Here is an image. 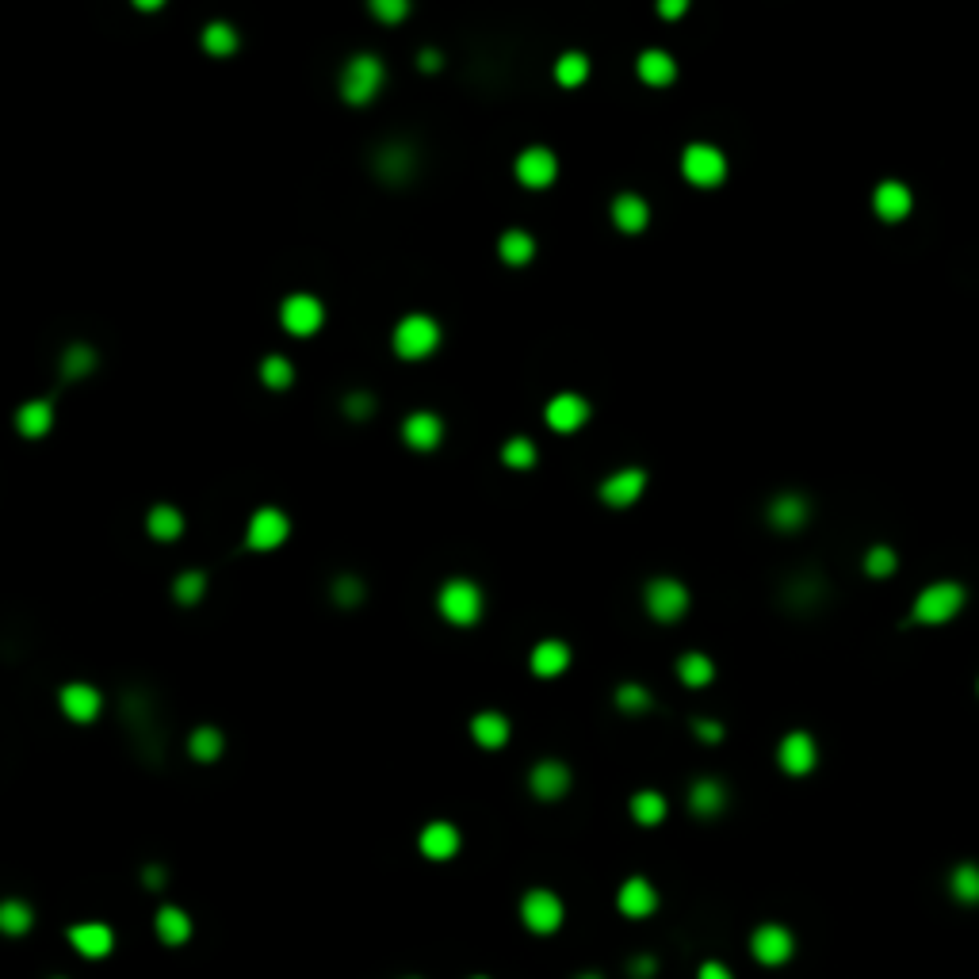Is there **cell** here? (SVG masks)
Segmentation results:
<instances>
[{
	"label": "cell",
	"instance_id": "obj_1",
	"mask_svg": "<svg viewBox=\"0 0 979 979\" xmlns=\"http://www.w3.org/2000/svg\"><path fill=\"white\" fill-rule=\"evenodd\" d=\"M964 601H968V589L960 586V582H953V578L930 582V586L914 597L911 620L914 624H949L964 609Z\"/></svg>",
	"mask_w": 979,
	"mask_h": 979
},
{
	"label": "cell",
	"instance_id": "obj_2",
	"mask_svg": "<svg viewBox=\"0 0 979 979\" xmlns=\"http://www.w3.org/2000/svg\"><path fill=\"white\" fill-rule=\"evenodd\" d=\"M383 81H387L383 62H379L375 54H356V58H349L345 69H341V96H345L349 104H371V100L379 96Z\"/></svg>",
	"mask_w": 979,
	"mask_h": 979
},
{
	"label": "cell",
	"instance_id": "obj_3",
	"mask_svg": "<svg viewBox=\"0 0 979 979\" xmlns=\"http://www.w3.org/2000/svg\"><path fill=\"white\" fill-rule=\"evenodd\" d=\"M436 605H440V616H444L448 624L471 628V624L482 616V589L475 586V582H467V578H452V582H444Z\"/></svg>",
	"mask_w": 979,
	"mask_h": 979
},
{
	"label": "cell",
	"instance_id": "obj_4",
	"mask_svg": "<svg viewBox=\"0 0 979 979\" xmlns=\"http://www.w3.org/2000/svg\"><path fill=\"white\" fill-rule=\"evenodd\" d=\"M440 345V326L429 314H410L394 326V352L402 360H425Z\"/></svg>",
	"mask_w": 979,
	"mask_h": 979
},
{
	"label": "cell",
	"instance_id": "obj_5",
	"mask_svg": "<svg viewBox=\"0 0 979 979\" xmlns=\"http://www.w3.org/2000/svg\"><path fill=\"white\" fill-rule=\"evenodd\" d=\"M681 173L697 188H716L727 176V157H723V150L708 146V142H693L689 150L681 153Z\"/></svg>",
	"mask_w": 979,
	"mask_h": 979
},
{
	"label": "cell",
	"instance_id": "obj_6",
	"mask_svg": "<svg viewBox=\"0 0 979 979\" xmlns=\"http://www.w3.org/2000/svg\"><path fill=\"white\" fill-rule=\"evenodd\" d=\"M643 601H647V612L662 624H674L689 612V589L681 586L677 578H651L647 589H643Z\"/></svg>",
	"mask_w": 979,
	"mask_h": 979
},
{
	"label": "cell",
	"instance_id": "obj_7",
	"mask_svg": "<svg viewBox=\"0 0 979 979\" xmlns=\"http://www.w3.org/2000/svg\"><path fill=\"white\" fill-rule=\"evenodd\" d=\"M521 918L532 934H555L563 926V899L547 888H532L521 899Z\"/></svg>",
	"mask_w": 979,
	"mask_h": 979
},
{
	"label": "cell",
	"instance_id": "obj_8",
	"mask_svg": "<svg viewBox=\"0 0 979 979\" xmlns=\"http://www.w3.org/2000/svg\"><path fill=\"white\" fill-rule=\"evenodd\" d=\"M280 322L287 333H295V337H310V333H318L322 322H326V306L318 303L314 295H287L280 306Z\"/></svg>",
	"mask_w": 979,
	"mask_h": 979
},
{
	"label": "cell",
	"instance_id": "obj_9",
	"mask_svg": "<svg viewBox=\"0 0 979 979\" xmlns=\"http://www.w3.org/2000/svg\"><path fill=\"white\" fill-rule=\"evenodd\" d=\"M750 953H754V960L765 964V968H781L784 960L796 953V937H792V930L769 922V926H758V930H754Z\"/></svg>",
	"mask_w": 979,
	"mask_h": 979
},
{
	"label": "cell",
	"instance_id": "obj_10",
	"mask_svg": "<svg viewBox=\"0 0 979 979\" xmlns=\"http://www.w3.org/2000/svg\"><path fill=\"white\" fill-rule=\"evenodd\" d=\"M513 173H517V180H521L524 188L540 192V188H551V184H555L559 161H555V153L544 150V146H528V150H521V157H517Z\"/></svg>",
	"mask_w": 979,
	"mask_h": 979
},
{
	"label": "cell",
	"instance_id": "obj_11",
	"mask_svg": "<svg viewBox=\"0 0 979 979\" xmlns=\"http://www.w3.org/2000/svg\"><path fill=\"white\" fill-rule=\"evenodd\" d=\"M287 532H291V521L283 517L280 509H257L253 513V521H249V532H245V544L253 547V551H276V547L287 540Z\"/></svg>",
	"mask_w": 979,
	"mask_h": 979
},
{
	"label": "cell",
	"instance_id": "obj_12",
	"mask_svg": "<svg viewBox=\"0 0 979 979\" xmlns=\"http://www.w3.org/2000/svg\"><path fill=\"white\" fill-rule=\"evenodd\" d=\"M777 762H781V769L788 777H807L819 765V746H815V739L807 731H792V735H784L781 750H777Z\"/></svg>",
	"mask_w": 979,
	"mask_h": 979
},
{
	"label": "cell",
	"instance_id": "obj_13",
	"mask_svg": "<svg viewBox=\"0 0 979 979\" xmlns=\"http://www.w3.org/2000/svg\"><path fill=\"white\" fill-rule=\"evenodd\" d=\"M544 421L555 429V433H578L582 425L589 421V402L582 394H555L547 402Z\"/></svg>",
	"mask_w": 979,
	"mask_h": 979
},
{
	"label": "cell",
	"instance_id": "obj_14",
	"mask_svg": "<svg viewBox=\"0 0 979 979\" xmlns=\"http://www.w3.org/2000/svg\"><path fill=\"white\" fill-rule=\"evenodd\" d=\"M872 211L884 218V222H903L914 211V192L903 180H884L872 192Z\"/></svg>",
	"mask_w": 979,
	"mask_h": 979
},
{
	"label": "cell",
	"instance_id": "obj_15",
	"mask_svg": "<svg viewBox=\"0 0 979 979\" xmlns=\"http://www.w3.org/2000/svg\"><path fill=\"white\" fill-rule=\"evenodd\" d=\"M402 440L414 448V452H433L436 444L444 440V421L429 410H417V414L406 417V425H402Z\"/></svg>",
	"mask_w": 979,
	"mask_h": 979
},
{
	"label": "cell",
	"instance_id": "obj_16",
	"mask_svg": "<svg viewBox=\"0 0 979 979\" xmlns=\"http://www.w3.org/2000/svg\"><path fill=\"white\" fill-rule=\"evenodd\" d=\"M643 490H647V475L639 467H624V471H616V475L601 482V498H605V505H616V509L631 505Z\"/></svg>",
	"mask_w": 979,
	"mask_h": 979
},
{
	"label": "cell",
	"instance_id": "obj_17",
	"mask_svg": "<svg viewBox=\"0 0 979 979\" xmlns=\"http://www.w3.org/2000/svg\"><path fill=\"white\" fill-rule=\"evenodd\" d=\"M58 704H62V712H66L69 719H77V723H88V719L100 716V704H104V697H100V689H92V685H81V681H73V685H66V689L58 693Z\"/></svg>",
	"mask_w": 979,
	"mask_h": 979
},
{
	"label": "cell",
	"instance_id": "obj_18",
	"mask_svg": "<svg viewBox=\"0 0 979 979\" xmlns=\"http://www.w3.org/2000/svg\"><path fill=\"white\" fill-rule=\"evenodd\" d=\"M616 903H620V911L628 914V918H647V914H654V907H658V892H654L651 880L631 876V880H624Z\"/></svg>",
	"mask_w": 979,
	"mask_h": 979
},
{
	"label": "cell",
	"instance_id": "obj_19",
	"mask_svg": "<svg viewBox=\"0 0 979 979\" xmlns=\"http://www.w3.org/2000/svg\"><path fill=\"white\" fill-rule=\"evenodd\" d=\"M69 941H73V949L81 953V957H108L111 945H115V937L104 922H81V926H73L69 930Z\"/></svg>",
	"mask_w": 979,
	"mask_h": 979
},
{
	"label": "cell",
	"instance_id": "obj_20",
	"mask_svg": "<svg viewBox=\"0 0 979 979\" xmlns=\"http://www.w3.org/2000/svg\"><path fill=\"white\" fill-rule=\"evenodd\" d=\"M417 846H421V853L429 861H448V857H456L459 849V830L452 823H429V827L421 830Z\"/></svg>",
	"mask_w": 979,
	"mask_h": 979
},
{
	"label": "cell",
	"instance_id": "obj_21",
	"mask_svg": "<svg viewBox=\"0 0 979 979\" xmlns=\"http://www.w3.org/2000/svg\"><path fill=\"white\" fill-rule=\"evenodd\" d=\"M414 165H417V153L410 146H387V150L375 157V173L383 176L387 184H402V180H410L414 176Z\"/></svg>",
	"mask_w": 979,
	"mask_h": 979
},
{
	"label": "cell",
	"instance_id": "obj_22",
	"mask_svg": "<svg viewBox=\"0 0 979 979\" xmlns=\"http://www.w3.org/2000/svg\"><path fill=\"white\" fill-rule=\"evenodd\" d=\"M528 784H532V792L540 800H559L566 788H570V769L563 762H540L532 769Z\"/></svg>",
	"mask_w": 979,
	"mask_h": 979
},
{
	"label": "cell",
	"instance_id": "obj_23",
	"mask_svg": "<svg viewBox=\"0 0 979 979\" xmlns=\"http://www.w3.org/2000/svg\"><path fill=\"white\" fill-rule=\"evenodd\" d=\"M612 222H616L624 234H639V230L651 222V207H647V199L631 196V192L616 196V199H612Z\"/></svg>",
	"mask_w": 979,
	"mask_h": 979
},
{
	"label": "cell",
	"instance_id": "obj_24",
	"mask_svg": "<svg viewBox=\"0 0 979 979\" xmlns=\"http://www.w3.org/2000/svg\"><path fill=\"white\" fill-rule=\"evenodd\" d=\"M807 521V501L800 494H781V498L769 501V524L781 528V532H796Z\"/></svg>",
	"mask_w": 979,
	"mask_h": 979
},
{
	"label": "cell",
	"instance_id": "obj_25",
	"mask_svg": "<svg viewBox=\"0 0 979 979\" xmlns=\"http://www.w3.org/2000/svg\"><path fill=\"white\" fill-rule=\"evenodd\" d=\"M570 666V647L559 639H544L532 651V674L536 677H559Z\"/></svg>",
	"mask_w": 979,
	"mask_h": 979
},
{
	"label": "cell",
	"instance_id": "obj_26",
	"mask_svg": "<svg viewBox=\"0 0 979 979\" xmlns=\"http://www.w3.org/2000/svg\"><path fill=\"white\" fill-rule=\"evenodd\" d=\"M471 735L479 742L482 750H498L509 742V719L501 716V712H479V716L471 719Z\"/></svg>",
	"mask_w": 979,
	"mask_h": 979
},
{
	"label": "cell",
	"instance_id": "obj_27",
	"mask_svg": "<svg viewBox=\"0 0 979 979\" xmlns=\"http://www.w3.org/2000/svg\"><path fill=\"white\" fill-rule=\"evenodd\" d=\"M639 77L647 81V85H654V88H666L670 81L677 77V62L666 54V50H643L639 54Z\"/></svg>",
	"mask_w": 979,
	"mask_h": 979
},
{
	"label": "cell",
	"instance_id": "obj_28",
	"mask_svg": "<svg viewBox=\"0 0 979 979\" xmlns=\"http://www.w3.org/2000/svg\"><path fill=\"white\" fill-rule=\"evenodd\" d=\"M153 930L165 945H184L192 937V918L180 911V907H161L153 918Z\"/></svg>",
	"mask_w": 979,
	"mask_h": 979
},
{
	"label": "cell",
	"instance_id": "obj_29",
	"mask_svg": "<svg viewBox=\"0 0 979 979\" xmlns=\"http://www.w3.org/2000/svg\"><path fill=\"white\" fill-rule=\"evenodd\" d=\"M723 804H727V788H723L719 781L704 777V781L693 784V792H689V807H693L697 815L712 819V815H719V811H723Z\"/></svg>",
	"mask_w": 979,
	"mask_h": 979
},
{
	"label": "cell",
	"instance_id": "obj_30",
	"mask_svg": "<svg viewBox=\"0 0 979 979\" xmlns=\"http://www.w3.org/2000/svg\"><path fill=\"white\" fill-rule=\"evenodd\" d=\"M949 892L964 907H979V865L976 861H964L949 872Z\"/></svg>",
	"mask_w": 979,
	"mask_h": 979
},
{
	"label": "cell",
	"instance_id": "obj_31",
	"mask_svg": "<svg viewBox=\"0 0 979 979\" xmlns=\"http://www.w3.org/2000/svg\"><path fill=\"white\" fill-rule=\"evenodd\" d=\"M16 429L23 436H46L54 429V406L43 402V398H35V402H27L20 414H16Z\"/></svg>",
	"mask_w": 979,
	"mask_h": 979
},
{
	"label": "cell",
	"instance_id": "obj_32",
	"mask_svg": "<svg viewBox=\"0 0 979 979\" xmlns=\"http://www.w3.org/2000/svg\"><path fill=\"white\" fill-rule=\"evenodd\" d=\"M498 253L505 264H513V268H521V264L532 261V253H536V238L528 234V230H505L498 241Z\"/></svg>",
	"mask_w": 979,
	"mask_h": 979
},
{
	"label": "cell",
	"instance_id": "obj_33",
	"mask_svg": "<svg viewBox=\"0 0 979 979\" xmlns=\"http://www.w3.org/2000/svg\"><path fill=\"white\" fill-rule=\"evenodd\" d=\"M631 819L643 823V827H658L666 819V796L662 792H635L631 796Z\"/></svg>",
	"mask_w": 979,
	"mask_h": 979
},
{
	"label": "cell",
	"instance_id": "obj_34",
	"mask_svg": "<svg viewBox=\"0 0 979 979\" xmlns=\"http://www.w3.org/2000/svg\"><path fill=\"white\" fill-rule=\"evenodd\" d=\"M146 528H150L153 540H176L184 532V517L176 513L173 505H153L150 517H146Z\"/></svg>",
	"mask_w": 979,
	"mask_h": 979
},
{
	"label": "cell",
	"instance_id": "obj_35",
	"mask_svg": "<svg viewBox=\"0 0 979 979\" xmlns=\"http://www.w3.org/2000/svg\"><path fill=\"white\" fill-rule=\"evenodd\" d=\"M677 674L681 681L689 685V689H700V685H708L712 677H716V666H712V658H704V654H681L677 658Z\"/></svg>",
	"mask_w": 979,
	"mask_h": 979
},
{
	"label": "cell",
	"instance_id": "obj_36",
	"mask_svg": "<svg viewBox=\"0 0 979 979\" xmlns=\"http://www.w3.org/2000/svg\"><path fill=\"white\" fill-rule=\"evenodd\" d=\"M31 922H35V911L20 903V899H8V903H0V930L8 937H23L31 930Z\"/></svg>",
	"mask_w": 979,
	"mask_h": 979
},
{
	"label": "cell",
	"instance_id": "obj_37",
	"mask_svg": "<svg viewBox=\"0 0 979 979\" xmlns=\"http://www.w3.org/2000/svg\"><path fill=\"white\" fill-rule=\"evenodd\" d=\"M203 50L215 54V58L234 54V50H238V31H234L230 23H207V31H203Z\"/></svg>",
	"mask_w": 979,
	"mask_h": 979
},
{
	"label": "cell",
	"instance_id": "obj_38",
	"mask_svg": "<svg viewBox=\"0 0 979 979\" xmlns=\"http://www.w3.org/2000/svg\"><path fill=\"white\" fill-rule=\"evenodd\" d=\"M586 77H589V58L586 54H578V50H570V54H563V58L555 62V81H559L563 88H578Z\"/></svg>",
	"mask_w": 979,
	"mask_h": 979
},
{
	"label": "cell",
	"instance_id": "obj_39",
	"mask_svg": "<svg viewBox=\"0 0 979 979\" xmlns=\"http://www.w3.org/2000/svg\"><path fill=\"white\" fill-rule=\"evenodd\" d=\"M188 750H192L196 762H215L218 754H222V735H218L215 727H199V731H192V739H188Z\"/></svg>",
	"mask_w": 979,
	"mask_h": 979
},
{
	"label": "cell",
	"instance_id": "obj_40",
	"mask_svg": "<svg viewBox=\"0 0 979 979\" xmlns=\"http://www.w3.org/2000/svg\"><path fill=\"white\" fill-rule=\"evenodd\" d=\"M501 459H505V467H513V471H528V467L536 463V444H532L528 436H513V440L501 448Z\"/></svg>",
	"mask_w": 979,
	"mask_h": 979
},
{
	"label": "cell",
	"instance_id": "obj_41",
	"mask_svg": "<svg viewBox=\"0 0 979 979\" xmlns=\"http://www.w3.org/2000/svg\"><path fill=\"white\" fill-rule=\"evenodd\" d=\"M261 379H264V387L283 391V387H291L295 368H291V360H287V356H268V360L261 364Z\"/></svg>",
	"mask_w": 979,
	"mask_h": 979
},
{
	"label": "cell",
	"instance_id": "obj_42",
	"mask_svg": "<svg viewBox=\"0 0 979 979\" xmlns=\"http://www.w3.org/2000/svg\"><path fill=\"white\" fill-rule=\"evenodd\" d=\"M895 566H899V559L888 544H876L865 551V574H872V578H892Z\"/></svg>",
	"mask_w": 979,
	"mask_h": 979
},
{
	"label": "cell",
	"instance_id": "obj_43",
	"mask_svg": "<svg viewBox=\"0 0 979 979\" xmlns=\"http://www.w3.org/2000/svg\"><path fill=\"white\" fill-rule=\"evenodd\" d=\"M203 589H207V578H203V570H184L180 578H176V601L180 605H196L199 597H203Z\"/></svg>",
	"mask_w": 979,
	"mask_h": 979
},
{
	"label": "cell",
	"instance_id": "obj_44",
	"mask_svg": "<svg viewBox=\"0 0 979 979\" xmlns=\"http://www.w3.org/2000/svg\"><path fill=\"white\" fill-rule=\"evenodd\" d=\"M92 368H96V352L85 349V345H73V349L62 356V375H66V379H81V375H88Z\"/></svg>",
	"mask_w": 979,
	"mask_h": 979
},
{
	"label": "cell",
	"instance_id": "obj_45",
	"mask_svg": "<svg viewBox=\"0 0 979 979\" xmlns=\"http://www.w3.org/2000/svg\"><path fill=\"white\" fill-rule=\"evenodd\" d=\"M616 704H620L624 712H647V708H651V693L639 689V685H620V689H616Z\"/></svg>",
	"mask_w": 979,
	"mask_h": 979
},
{
	"label": "cell",
	"instance_id": "obj_46",
	"mask_svg": "<svg viewBox=\"0 0 979 979\" xmlns=\"http://www.w3.org/2000/svg\"><path fill=\"white\" fill-rule=\"evenodd\" d=\"M371 12H375L383 23H398V20H406L410 4H406V0H371Z\"/></svg>",
	"mask_w": 979,
	"mask_h": 979
},
{
	"label": "cell",
	"instance_id": "obj_47",
	"mask_svg": "<svg viewBox=\"0 0 979 979\" xmlns=\"http://www.w3.org/2000/svg\"><path fill=\"white\" fill-rule=\"evenodd\" d=\"M333 597H337L341 605H356V601L364 597V586H360L356 578H337V586H333Z\"/></svg>",
	"mask_w": 979,
	"mask_h": 979
},
{
	"label": "cell",
	"instance_id": "obj_48",
	"mask_svg": "<svg viewBox=\"0 0 979 979\" xmlns=\"http://www.w3.org/2000/svg\"><path fill=\"white\" fill-rule=\"evenodd\" d=\"M697 979H735L727 972V964H719V960H708V964H700Z\"/></svg>",
	"mask_w": 979,
	"mask_h": 979
},
{
	"label": "cell",
	"instance_id": "obj_49",
	"mask_svg": "<svg viewBox=\"0 0 979 979\" xmlns=\"http://www.w3.org/2000/svg\"><path fill=\"white\" fill-rule=\"evenodd\" d=\"M345 410H349L352 417L371 414V398H368V394H349V402H345Z\"/></svg>",
	"mask_w": 979,
	"mask_h": 979
},
{
	"label": "cell",
	"instance_id": "obj_50",
	"mask_svg": "<svg viewBox=\"0 0 979 979\" xmlns=\"http://www.w3.org/2000/svg\"><path fill=\"white\" fill-rule=\"evenodd\" d=\"M697 735L704 742H719V739H723V727H719V723H712V719H697Z\"/></svg>",
	"mask_w": 979,
	"mask_h": 979
},
{
	"label": "cell",
	"instance_id": "obj_51",
	"mask_svg": "<svg viewBox=\"0 0 979 979\" xmlns=\"http://www.w3.org/2000/svg\"><path fill=\"white\" fill-rule=\"evenodd\" d=\"M631 976H635V979L654 976V957H635V960H631Z\"/></svg>",
	"mask_w": 979,
	"mask_h": 979
},
{
	"label": "cell",
	"instance_id": "obj_52",
	"mask_svg": "<svg viewBox=\"0 0 979 979\" xmlns=\"http://www.w3.org/2000/svg\"><path fill=\"white\" fill-rule=\"evenodd\" d=\"M658 12H662V16H681V12H685V0H666Z\"/></svg>",
	"mask_w": 979,
	"mask_h": 979
},
{
	"label": "cell",
	"instance_id": "obj_53",
	"mask_svg": "<svg viewBox=\"0 0 979 979\" xmlns=\"http://www.w3.org/2000/svg\"><path fill=\"white\" fill-rule=\"evenodd\" d=\"M421 69H440V54L436 50H421Z\"/></svg>",
	"mask_w": 979,
	"mask_h": 979
},
{
	"label": "cell",
	"instance_id": "obj_54",
	"mask_svg": "<svg viewBox=\"0 0 979 979\" xmlns=\"http://www.w3.org/2000/svg\"><path fill=\"white\" fill-rule=\"evenodd\" d=\"M161 880H165V876H161V869H146V884H150V888H157Z\"/></svg>",
	"mask_w": 979,
	"mask_h": 979
},
{
	"label": "cell",
	"instance_id": "obj_55",
	"mask_svg": "<svg viewBox=\"0 0 979 979\" xmlns=\"http://www.w3.org/2000/svg\"><path fill=\"white\" fill-rule=\"evenodd\" d=\"M578 979H601V976H593V972H586V976H578Z\"/></svg>",
	"mask_w": 979,
	"mask_h": 979
},
{
	"label": "cell",
	"instance_id": "obj_56",
	"mask_svg": "<svg viewBox=\"0 0 979 979\" xmlns=\"http://www.w3.org/2000/svg\"><path fill=\"white\" fill-rule=\"evenodd\" d=\"M475 979H486V976H475Z\"/></svg>",
	"mask_w": 979,
	"mask_h": 979
},
{
	"label": "cell",
	"instance_id": "obj_57",
	"mask_svg": "<svg viewBox=\"0 0 979 979\" xmlns=\"http://www.w3.org/2000/svg\"><path fill=\"white\" fill-rule=\"evenodd\" d=\"M976 693H979V685H976Z\"/></svg>",
	"mask_w": 979,
	"mask_h": 979
}]
</instances>
